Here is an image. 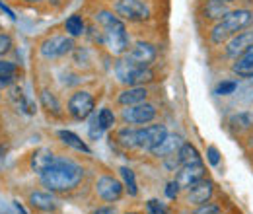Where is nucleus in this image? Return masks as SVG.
Returning a JSON list of instances; mask_svg holds the SVG:
<instances>
[{
    "label": "nucleus",
    "mask_w": 253,
    "mask_h": 214,
    "mask_svg": "<svg viewBox=\"0 0 253 214\" xmlns=\"http://www.w3.org/2000/svg\"><path fill=\"white\" fill-rule=\"evenodd\" d=\"M84 179V168L68 158H57V162L41 175V183L51 193H68Z\"/></svg>",
    "instance_id": "obj_1"
},
{
    "label": "nucleus",
    "mask_w": 253,
    "mask_h": 214,
    "mask_svg": "<svg viewBox=\"0 0 253 214\" xmlns=\"http://www.w3.org/2000/svg\"><path fill=\"white\" fill-rule=\"evenodd\" d=\"M95 22L99 24L103 33V45L113 53V55H125L128 51V35H126L125 22L107 10L97 12Z\"/></svg>",
    "instance_id": "obj_2"
},
{
    "label": "nucleus",
    "mask_w": 253,
    "mask_h": 214,
    "mask_svg": "<svg viewBox=\"0 0 253 214\" xmlns=\"http://www.w3.org/2000/svg\"><path fill=\"white\" fill-rule=\"evenodd\" d=\"M253 24V10L250 8H236L230 10L220 22H216L211 30V43L212 45H222L230 37L238 35L240 31L248 30Z\"/></svg>",
    "instance_id": "obj_3"
},
{
    "label": "nucleus",
    "mask_w": 253,
    "mask_h": 214,
    "mask_svg": "<svg viewBox=\"0 0 253 214\" xmlns=\"http://www.w3.org/2000/svg\"><path fill=\"white\" fill-rule=\"evenodd\" d=\"M115 76L125 86H144L154 80V70L150 66H142L138 62L130 61L126 55H123L115 62Z\"/></svg>",
    "instance_id": "obj_4"
},
{
    "label": "nucleus",
    "mask_w": 253,
    "mask_h": 214,
    "mask_svg": "<svg viewBox=\"0 0 253 214\" xmlns=\"http://www.w3.org/2000/svg\"><path fill=\"white\" fill-rule=\"evenodd\" d=\"M94 107H95V99L88 90H78V92H74L68 97V103H66V109H68L70 117L76 119V121L88 119V117L94 113Z\"/></svg>",
    "instance_id": "obj_5"
},
{
    "label": "nucleus",
    "mask_w": 253,
    "mask_h": 214,
    "mask_svg": "<svg viewBox=\"0 0 253 214\" xmlns=\"http://www.w3.org/2000/svg\"><path fill=\"white\" fill-rule=\"evenodd\" d=\"M115 14L126 22H146L150 8L144 0H115Z\"/></svg>",
    "instance_id": "obj_6"
},
{
    "label": "nucleus",
    "mask_w": 253,
    "mask_h": 214,
    "mask_svg": "<svg viewBox=\"0 0 253 214\" xmlns=\"http://www.w3.org/2000/svg\"><path fill=\"white\" fill-rule=\"evenodd\" d=\"M74 49V41L70 35H51L47 39L41 41L39 45V53L43 59H59L64 57L66 53H70Z\"/></svg>",
    "instance_id": "obj_7"
},
{
    "label": "nucleus",
    "mask_w": 253,
    "mask_h": 214,
    "mask_svg": "<svg viewBox=\"0 0 253 214\" xmlns=\"http://www.w3.org/2000/svg\"><path fill=\"white\" fill-rule=\"evenodd\" d=\"M166 136H168V128L162 123H158V125H146L142 128H136V148L152 152Z\"/></svg>",
    "instance_id": "obj_8"
},
{
    "label": "nucleus",
    "mask_w": 253,
    "mask_h": 214,
    "mask_svg": "<svg viewBox=\"0 0 253 214\" xmlns=\"http://www.w3.org/2000/svg\"><path fill=\"white\" fill-rule=\"evenodd\" d=\"M156 107L148 101L136 103V105H128L121 111V119L125 125H148L156 119Z\"/></svg>",
    "instance_id": "obj_9"
},
{
    "label": "nucleus",
    "mask_w": 253,
    "mask_h": 214,
    "mask_svg": "<svg viewBox=\"0 0 253 214\" xmlns=\"http://www.w3.org/2000/svg\"><path fill=\"white\" fill-rule=\"evenodd\" d=\"M95 195L105 201V203H115L123 197V191H125V185L121 183L119 179H115L113 175H101L97 181H95Z\"/></svg>",
    "instance_id": "obj_10"
},
{
    "label": "nucleus",
    "mask_w": 253,
    "mask_h": 214,
    "mask_svg": "<svg viewBox=\"0 0 253 214\" xmlns=\"http://www.w3.org/2000/svg\"><path fill=\"white\" fill-rule=\"evenodd\" d=\"M205 177H207V168H205L203 162L181 166V168L177 170V173H175V181H177V185H179L181 189H185V191H187L189 187H193L195 183H199L201 179H205Z\"/></svg>",
    "instance_id": "obj_11"
},
{
    "label": "nucleus",
    "mask_w": 253,
    "mask_h": 214,
    "mask_svg": "<svg viewBox=\"0 0 253 214\" xmlns=\"http://www.w3.org/2000/svg\"><path fill=\"white\" fill-rule=\"evenodd\" d=\"M250 47H253V30L252 31H240L238 35H234V37H230L228 41H226V57L228 59H238V57H242Z\"/></svg>",
    "instance_id": "obj_12"
},
{
    "label": "nucleus",
    "mask_w": 253,
    "mask_h": 214,
    "mask_svg": "<svg viewBox=\"0 0 253 214\" xmlns=\"http://www.w3.org/2000/svg\"><path fill=\"white\" fill-rule=\"evenodd\" d=\"M125 55L130 61L138 62V64H142V66H150L152 62L156 61L158 51H156V47H154L152 43H148V41H136V43L132 45V49L126 51Z\"/></svg>",
    "instance_id": "obj_13"
},
{
    "label": "nucleus",
    "mask_w": 253,
    "mask_h": 214,
    "mask_svg": "<svg viewBox=\"0 0 253 214\" xmlns=\"http://www.w3.org/2000/svg\"><path fill=\"white\" fill-rule=\"evenodd\" d=\"M214 195V183L211 179H201L199 183H195L193 187L187 189V203L199 207V205H205V203H211Z\"/></svg>",
    "instance_id": "obj_14"
},
{
    "label": "nucleus",
    "mask_w": 253,
    "mask_h": 214,
    "mask_svg": "<svg viewBox=\"0 0 253 214\" xmlns=\"http://www.w3.org/2000/svg\"><path fill=\"white\" fill-rule=\"evenodd\" d=\"M181 144H183V138H181L179 134H169V132H168V136L152 150V156H154V158H160V160H166V158L175 156V154L179 152Z\"/></svg>",
    "instance_id": "obj_15"
},
{
    "label": "nucleus",
    "mask_w": 253,
    "mask_h": 214,
    "mask_svg": "<svg viewBox=\"0 0 253 214\" xmlns=\"http://www.w3.org/2000/svg\"><path fill=\"white\" fill-rule=\"evenodd\" d=\"M55 162H57V156L51 152V150H47V148L35 150V152L32 154V158H30V166H32V170L39 177H41Z\"/></svg>",
    "instance_id": "obj_16"
},
{
    "label": "nucleus",
    "mask_w": 253,
    "mask_h": 214,
    "mask_svg": "<svg viewBox=\"0 0 253 214\" xmlns=\"http://www.w3.org/2000/svg\"><path fill=\"white\" fill-rule=\"evenodd\" d=\"M148 99V90L144 86H128L126 90L119 93L117 101L123 105V107H128V105H136V103H142Z\"/></svg>",
    "instance_id": "obj_17"
},
{
    "label": "nucleus",
    "mask_w": 253,
    "mask_h": 214,
    "mask_svg": "<svg viewBox=\"0 0 253 214\" xmlns=\"http://www.w3.org/2000/svg\"><path fill=\"white\" fill-rule=\"evenodd\" d=\"M232 72L240 78L250 80L253 76V47H250L242 57H238L236 62L232 64Z\"/></svg>",
    "instance_id": "obj_18"
},
{
    "label": "nucleus",
    "mask_w": 253,
    "mask_h": 214,
    "mask_svg": "<svg viewBox=\"0 0 253 214\" xmlns=\"http://www.w3.org/2000/svg\"><path fill=\"white\" fill-rule=\"evenodd\" d=\"M228 12H230L228 6L218 2V0H207V2L203 4V8H201V16H203L205 20H209V22H214V24L220 22Z\"/></svg>",
    "instance_id": "obj_19"
},
{
    "label": "nucleus",
    "mask_w": 253,
    "mask_h": 214,
    "mask_svg": "<svg viewBox=\"0 0 253 214\" xmlns=\"http://www.w3.org/2000/svg\"><path fill=\"white\" fill-rule=\"evenodd\" d=\"M30 205L33 209L41 211V213H53L57 209V201L51 193H43V191H35L30 195Z\"/></svg>",
    "instance_id": "obj_20"
},
{
    "label": "nucleus",
    "mask_w": 253,
    "mask_h": 214,
    "mask_svg": "<svg viewBox=\"0 0 253 214\" xmlns=\"http://www.w3.org/2000/svg\"><path fill=\"white\" fill-rule=\"evenodd\" d=\"M59 138L63 140L66 146H70V148H74V150H78V152H84V154H90V146L78 136V134H74L72 130H59Z\"/></svg>",
    "instance_id": "obj_21"
},
{
    "label": "nucleus",
    "mask_w": 253,
    "mask_h": 214,
    "mask_svg": "<svg viewBox=\"0 0 253 214\" xmlns=\"http://www.w3.org/2000/svg\"><path fill=\"white\" fill-rule=\"evenodd\" d=\"M177 156V160H179V164L181 166H187V164H199L201 162V154L199 150L191 144V142H183L181 144V148H179V152L175 154Z\"/></svg>",
    "instance_id": "obj_22"
},
{
    "label": "nucleus",
    "mask_w": 253,
    "mask_h": 214,
    "mask_svg": "<svg viewBox=\"0 0 253 214\" xmlns=\"http://www.w3.org/2000/svg\"><path fill=\"white\" fill-rule=\"evenodd\" d=\"M115 140H117V144H121L123 148H136V128H132L130 125L119 128L117 134H115Z\"/></svg>",
    "instance_id": "obj_23"
},
{
    "label": "nucleus",
    "mask_w": 253,
    "mask_h": 214,
    "mask_svg": "<svg viewBox=\"0 0 253 214\" xmlns=\"http://www.w3.org/2000/svg\"><path fill=\"white\" fill-rule=\"evenodd\" d=\"M64 30H66V33H68L70 37H80V35L86 33V24H84L82 16L74 14V16H70V18L64 22Z\"/></svg>",
    "instance_id": "obj_24"
},
{
    "label": "nucleus",
    "mask_w": 253,
    "mask_h": 214,
    "mask_svg": "<svg viewBox=\"0 0 253 214\" xmlns=\"http://www.w3.org/2000/svg\"><path fill=\"white\" fill-rule=\"evenodd\" d=\"M16 64L10 61H0V86H8L16 78Z\"/></svg>",
    "instance_id": "obj_25"
},
{
    "label": "nucleus",
    "mask_w": 253,
    "mask_h": 214,
    "mask_svg": "<svg viewBox=\"0 0 253 214\" xmlns=\"http://www.w3.org/2000/svg\"><path fill=\"white\" fill-rule=\"evenodd\" d=\"M121 177H123V185H125V191L130 197H136L138 195V185H136V177H134V171L130 168H121Z\"/></svg>",
    "instance_id": "obj_26"
},
{
    "label": "nucleus",
    "mask_w": 253,
    "mask_h": 214,
    "mask_svg": "<svg viewBox=\"0 0 253 214\" xmlns=\"http://www.w3.org/2000/svg\"><path fill=\"white\" fill-rule=\"evenodd\" d=\"M95 119L99 123V127L103 128V130H107V128H111L115 121H117V117H115V113L109 109V107H103V109H99V113L95 115Z\"/></svg>",
    "instance_id": "obj_27"
},
{
    "label": "nucleus",
    "mask_w": 253,
    "mask_h": 214,
    "mask_svg": "<svg viewBox=\"0 0 253 214\" xmlns=\"http://www.w3.org/2000/svg\"><path fill=\"white\" fill-rule=\"evenodd\" d=\"M41 103H43V107H45L49 113H51V111H53L55 115L61 113V105H59L57 97L49 92V90H43V92H41Z\"/></svg>",
    "instance_id": "obj_28"
},
{
    "label": "nucleus",
    "mask_w": 253,
    "mask_h": 214,
    "mask_svg": "<svg viewBox=\"0 0 253 214\" xmlns=\"http://www.w3.org/2000/svg\"><path fill=\"white\" fill-rule=\"evenodd\" d=\"M230 125H232V128H238V132H242V130L252 128L253 121L248 113H238V115H234V117L230 119Z\"/></svg>",
    "instance_id": "obj_29"
},
{
    "label": "nucleus",
    "mask_w": 253,
    "mask_h": 214,
    "mask_svg": "<svg viewBox=\"0 0 253 214\" xmlns=\"http://www.w3.org/2000/svg\"><path fill=\"white\" fill-rule=\"evenodd\" d=\"M236 90H238V82L236 80H222L220 84L216 86L214 93L216 95H230V93H234Z\"/></svg>",
    "instance_id": "obj_30"
},
{
    "label": "nucleus",
    "mask_w": 253,
    "mask_h": 214,
    "mask_svg": "<svg viewBox=\"0 0 253 214\" xmlns=\"http://www.w3.org/2000/svg\"><path fill=\"white\" fill-rule=\"evenodd\" d=\"M193 214H222V209L214 203H205V205H199Z\"/></svg>",
    "instance_id": "obj_31"
},
{
    "label": "nucleus",
    "mask_w": 253,
    "mask_h": 214,
    "mask_svg": "<svg viewBox=\"0 0 253 214\" xmlns=\"http://www.w3.org/2000/svg\"><path fill=\"white\" fill-rule=\"evenodd\" d=\"M12 49V37L8 33H0V57H4Z\"/></svg>",
    "instance_id": "obj_32"
},
{
    "label": "nucleus",
    "mask_w": 253,
    "mask_h": 214,
    "mask_svg": "<svg viewBox=\"0 0 253 214\" xmlns=\"http://www.w3.org/2000/svg\"><path fill=\"white\" fill-rule=\"evenodd\" d=\"M207 160H209L211 166H218L220 164V152H218L216 146H209L207 148Z\"/></svg>",
    "instance_id": "obj_33"
},
{
    "label": "nucleus",
    "mask_w": 253,
    "mask_h": 214,
    "mask_svg": "<svg viewBox=\"0 0 253 214\" xmlns=\"http://www.w3.org/2000/svg\"><path fill=\"white\" fill-rule=\"evenodd\" d=\"M179 189H181V187L177 185L175 179H173V181H169L168 187H166V197H168V199H175V197L179 195Z\"/></svg>",
    "instance_id": "obj_34"
},
{
    "label": "nucleus",
    "mask_w": 253,
    "mask_h": 214,
    "mask_svg": "<svg viewBox=\"0 0 253 214\" xmlns=\"http://www.w3.org/2000/svg\"><path fill=\"white\" fill-rule=\"evenodd\" d=\"M101 134H103V128L99 127L97 119L94 117V121H92V125H90V136H92V138H99Z\"/></svg>",
    "instance_id": "obj_35"
},
{
    "label": "nucleus",
    "mask_w": 253,
    "mask_h": 214,
    "mask_svg": "<svg viewBox=\"0 0 253 214\" xmlns=\"http://www.w3.org/2000/svg\"><path fill=\"white\" fill-rule=\"evenodd\" d=\"M148 211H150V214H162V205H160L158 201H150L148 203Z\"/></svg>",
    "instance_id": "obj_36"
},
{
    "label": "nucleus",
    "mask_w": 253,
    "mask_h": 214,
    "mask_svg": "<svg viewBox=\"0 0 253 214\" xmlns=\"http://www.w3.org/2000/svg\"><path fill=\"white\" fill-rule=\"evenodd\" d=\"M92 214H117V213H115L113 207H99V209H95Z\"/></svg>",
    "instance_id": "obj_37"
},
{
    "label": "nucleus",
    "mask_w": 253,
    "mask_h": 214,
    "mask_svg": "<svg viewBox=\"0 0 253 214\" xmlns=\"http://www.w3.org/2000/svg\"><path fill=\"white\" fill-rule=\"evenodd\" d=\"M218 2H222V4H232V2H236V0H218Z\"/></svg>",
    "instance_id": "obj_38"
},
{
    "label": "nucleus",
    "mask_w": 253,
    "mask_h": 214,
    "mask_svg": "<svg viewBox=\"0 0 253 214\" xmlns=\"http://www.w3.org/2000/svg\"><path fill=\"white\" fill-rule=\"evenodd\" d=\"M26 2H30V4H37V2H43V0H26Z\"/></svg>",
    "instance_id": "obj_39"
},
{
    "label": "nucleus",
    "mask_w": 253,
    "mask_h": 214,
    "mask_svg": "<svg viewBox=\"0 0 253 214\" xmlns=\"http://www.w3.org/2000/svg\"><path fill=\"white\" fill-rule=\"evenodd\" d=\"M248 82H250V84H253V76H252V78H250V80H248Z\"/></svg>",
    "instance_id": "obj_40"
},
{
    "label": "nucleus",
    "mask_w": 253,
    "mask_h": 214,
    "mask_svg": "<svg viewBox=\"0 0 253 214\" xmlns=\"http://www.w3.org/2000/svg\"><path fill=\"white\" fill-rule=\"evenodd\" d=\"M125 214H140V213H125Z\"/></svg>",
    "instance_id": "obj_41"
},
{
    "label": "nucleus",
    "mask_w": 253,
    "mask_h": 214,
    "mask_svg": "<svg viewBox=\"0 0 253 214\" xmlns=\"http://www.w3.org/2000/svg\"><path fill=\"white\" fill-rule=\"evenodd\" d=\"M252 128H253V125H252Z\"/></svg>",
    "instance_id": "obj_42"
}]
</instances>
